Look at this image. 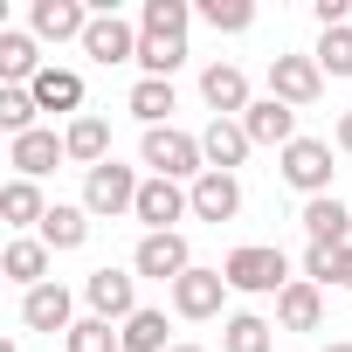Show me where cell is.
I'll use <instances>...</instances> for the list:
<instances>
[{"mask_svg": "<svg viewBox=\"0 0 352 352\" xmlns=\"http://www.w3.org/2000/svg\"><path fill=\"white\" fill-rule=\"evenodd\" d=\"M221 276H228V290H256V297H283L297 276H290V256L283 249H270V242H249V249H235L228 263H221Z\"/></svg>", "mask_w": 352, "mask_h": 352, "instance_id": "cell-1", "label": "cell"}, {"mask_svg": "<svg viewBox=\"0 0 352 352\" xmlns=\"http://www.w3.org/2000/svg\"><path fill=\"white\" fill-rule=\"evenodd\" d=\"M145 166H152V180H201L208 152H201V138L159 124V131H145Z\"/></svg>", "mask_w": 352, "mask_h": 352, "instance_id": "cell-2", "label": "cell"}, {"mask_svg": "<svg viewBox=\"0 0 352 352\" xmlns=\"http://www.w3.org/2000/svg\"><path fill=\"white\" fill-rule=\"evenodd\" d=\"M138 187H145V180H138L131 166L104 159L90 180H83V208H90V214H131V208H138Z\"/></svg>", "mask_w": 352, "mask_h": 352, "instance_id": "cell-3", "label": "cell"}, {"mask_svg": "<svg viewBox=\"0 0 352 352\" xmlns=\"http://www.w3.org/2000/svg\"><path fill=\"white\" fill-rule=\"evenodd\" d=\"M270 97L290 104V111L318 104V97H324V69H318V56H276V63H270Z\"/></svg>", "mask_w": 352, "mask_h": 352, "instance_id": "cell-4", "label": "cell"}, {"mask_svg": "<svg viewBox=\"0 0 352 352\" xmlns=\"http://www.w3.org/2000/svg\"><path fill=\"white\" fill-rule=\"evenodd\" d=\"M131 283H138V276H124V270H90V276H83V304H90V318H104V324H124L131 311H145Z\"/></svg>", "mask_w": 352, "mask_h": 352, "instance_id": "cell-5", "label": "cell"}, {"mask_svg": "<svg viewBox=\"0 0 352 352\" xmlns=\"http://www.w3.org/2000/svg\"><path fill=\"white\" fill-rule=\"evenodd\" d=\"M131 270H138V276H159V283H180V276L194 270V249H187L180 228H173V235H145L138 256H131Z\"/></svg>", "mask_w": 352, "mask_h": 352, "instance_id": "cell-6", "label": "cell"}, {"mask_svg": "<svg viewBox=\"0 0 352 352\" xmlns=\"http://www.w3.org/2000/svg\"><path fill=\"white\" fill-rule=\"evenodd\" d=\"M283 180L297 187V194H324L331 187V145L324 138H297V145H283Z\"/></svg>", "mask_w": 352, "mask_h": 352, "instance_id": "cell-7", "label": "cell"}, {"mask_svg": "<svg viewBox=\"0 0 352 352\" xmlns=\"http://www.w3.org/2000/svg\"><path fill=\"white\" fill-rule=\"evenodd\" d=\"M152 235H173V221H180V214H194V194L180 187V180H145L138 187V208H131Z\"/></svg>", "mask_w": 352, "mask_h": 352, "instance_id": "cell-8", "label": "cell"}, {"mask_svg": "<svg viewBox=\"0 0 352 352\" xmlns=\"http://www.w3.org/2000/svg\"><path fill=\"white\" fill-rule=\"evenodd\" d=\"M83 56H90V63H104V69H111V63H138V28H131V21H118V14L104 8V14L90 21V35H83Z\"/></svg>", "mask_w": 352, "mask_h": 352, "instance_id": "cell-9", "label": "cell"}, {"mask_svg": "<svg viewBox=\"0 0 352 352\" xmlns=\"http://www.w3.org/2000/svg\"><path fill=\"white\" fill-rule=\"evenodd\" d=\"M63 159H69V145H63L56 131H42V124H35L28 138H8V166L21 173V180H42V173H56Z\"/></svg>", "mask_w": 352, "mask_h": 352, "instance_id": "cell-10", "label": "cell"}, {"mask_svg": "<svg viewBox=\"0 0 352 352\" xmlns=\"http://www.w3.org/2000/svg\"><path fill=\"white\" fill-rule=\"evenodd\" d=\"M221 297H228V276L221 270H187L180 283H173V311H180V318H214Z\"/></svg>", "mask_w": 352, "mask_h": 352, "instance_id": "cell-11", "label": "cell"}, {"mask_svg": "<svg viewBox=\"0 0 352 352\" xmlns=\"http://www.w3.org/2000/svg\"><path fill=\"white\" fill-rule=\"evenodd\" d=\"M69 311H76V297H69L63 283H35V290L21 297V324H28V331H69V324H76Z\"/></svg>", "mask_w": 352, "mask_h": 352, "instance_id": "cell-12", "label": "cell"}, {"mask_svg": "<svg viewBox=\"0 0 352 352\" xmlns=\"http://www.w3.org/2000/svg\"><path fill=\"white\" fill-rule=\"evenodd\" d=\"M28 21H35V42H69V35L83 42L97 14L76 8V0H35V14H28Z\"/></svg>", "mask_w": 352, "mask_h": 352, "instance_id": "cell-13", "label": "cell"}, {"mask_svg": "<svg viewBox=\"0 0 352 352\" xmlns=\"http://www.w3.org/2000/svg\"><path fill=\"white\" fill-rule=\"evenodd\" d=\"M242 131H249V145H297V111L263 97V104L242 111Z\"/></svg>", "mask_w": 352, "mask_h": 352, "instance_id": "cell-14", "label": "cell"}, {"mask_svg": "<svg viewBox=\"0 0 352 352\" xmlns=\"http://www.w3.org/2000/svg\"><path fill=\"white\" fill-rule=\"evenodd\" d=\"M187 63V35H173V28H138V69L173 83V69Z\"/></svg>", "mask_w": 352, "mask_h": 352, "instance_id": "cell-15", "label": "cell"}, {"mask_svg": "<svg viewBox=\"0 0 352 352\" xmlns=\"http://www.w3.org/2000/svg\"><path fill=\"white\" fill-rule=\"evenodd\" d=\"M187 194H194V214H201V221H235V214H242V187H235V173H201Z\"/></svg>", "mask_w": 352, "mask_h": 352, "instance_id": "cell-16", "label": "cell"}, {"mask_svg": "<svg viewBox=\"0 0 352 352\" xmlns=\"http://www.w3.org/2000/svg\"><path fill=\"white\" fill-rule=\"evenodd\" d=\"M201 152H208V173H235V166L249 159V131H242V118H214V124L201 131Z\"/></svg>", "mask_w": 352, "mask_h": 352, "instance_id": "cell-17", "label": "cell"}, {"mask_svg": "<svg viewBox=\"0 0 352 352\" xmlns=\"http://www.w3.org/2000/svg\"><path fill=\"white\" fill-rule=\"evenodd\" d=\"M49 256H56V249H49L42 235H14L8 256H0V270H8L21 290H35V283H49Z\"/></svg>", "mask_w": 352, "mask_h": 352, "instance_id": "cell-18", "label": "cell"}, {"mask_svg": "<svg viewBox=\"0 0 352 352\" xmlns=\"http://www.w3.org/2000/svg\"><path fill=\"white\" fill-rule=\"evenodd\" d=\"M201 97L214 104V118H235V111H249V76H242L235 63H214V69L201 76Z\"/></svg>", "mask_w": 352, "mask_h": 352, "instance_id": "cell-19", "label": "cell"}, {"mask_svg": "<svg viewBox=\"0 0 352 352\" xmlns=\"http://www.w3.org/2000/svg\"><path fill=\"white\" fill-rule=\"evenodd\" d=\"M304 228H311V242H324V249H345V235H352V214H345V201H338V194H318V201H304Z\"/></svg>", "mask_w": 352, "mask_h": 352, "instance_id": "cell-20", "label": "cell"}, {"mask_svg": "<svg viewBox=\"0 0 352 352\" xmlns=\"http://www.w3.org/2000/svg\"><path fill=\"white\" fill-rule=\"evenodd\" d=\"M0 76H8V90H28V83L42 76L35 35H14V28H0Z\"/></svg>", "mask_w": 352, "mask_h": 352, "instance_id": "cell-21", "label": "cell"}, {"mask_svg": "<svg viewBox=\"0 0 352 352\" xmlns=\"http://www.w3.org/2000/svg\"><path fill=\"white\" fill-rule=\"evenodd\" d=\"M0 214H8V228H42L49 221V201L35 180H8L0 187Z\"/></svg>", "mask_w": 352, "mask_h": 352, "instance_id": "cell-22", "label": "cell"}, {"mask_svg": "<svg viewBox=\"0 0 352 352\" xmlns=\"http://www.w3.org/2000/svg\"><path fill=\"white\" fill-rule=\"evenodd\" d=\"M276 318H283V331H318V318H324V297H318V283H290L283 297H276Z\"/></svg>", "mask_w": 352, "mask_h": 352, "instance_id": "cell-23", "label": "cell"}, {"mask_svg": "<svg viewBox=\"0 0 352 352\" xmlns=\"http://www.w3.org/2000/svg\"><path fill=\"white\" fill-rule=\"evenodd\" d=\"M28 90H35L42 111H76V104H83V76H76V69H56V63H49Z\"/></svg>", "mask_w": 352, "mask_h": 352, "instance_id": "cell-24", "label": "cell"}, {"mask_svg": "<svg viewBox=\"0 0 352 352\" xmlns=\"http://www.w3.org/2000/svg\"><path fill=\"white\" fill-rule=\"evenodd\" d=\"M63 145H69V159H83V166L97 173V166L111 159V124H104V118H76V124L63 131Z\"/></svg>", "mask_w": 352, "mask_h": 352, "instance_id": "cell-25", "label": "cell"}, {"mask_svg": "<svg viewBox=\"0 0 352 352\" xmlns=\"http://www.w3.org/2000/svg\"><path fill=\"white\" fill-rule=\"evenodd\" d=\"M131 118H138L145 131H159V124L173 118V83H159V76H138V83H131Z\"/></svg>", "mask_w": 352, "mask_h": 352, "instance_id": "cell-26", "label": "cell"}, {"mask_svg": "<svg viewBox=\"0 0 352 352\" xmlns=\"http://www.w3.org/2000/svg\"><path fill=\"white\" fill-rule=\"evenodd\" d=\"M42 242L49 249H83L90 242V208H49V221H42Z\"/></svg>", "mask_w": 352, "mask_h": 352, "instance_id": "cell-27", "label": "cell"}, {"mask_svg": "<svg viewBox=\"0 0 352 352\" xmlns=\"http://www.w3.org/2000/svg\"><path fill=\"white\" fill-rule=\"evenodd\" d=\"M118 338H124V352H173L166 345V311H131L118 324Z\"/></svg>", "mask_w": 352, "mask_h": 352, "instance_id": "cell-28", "label": "cell"}, {"mask_svg": "<svg viewBox=\"0 0 352 352\" xmlns=\"http://www.w3.org/2000/svg\"><path fill=\"white\" fill-rule=\"evenodd\" d=\"M221 352H270V324H263L256 311H235V318L221 324Z\"/></svg>", "mask_w": 352, "mask_h": 352, "instance_id": "cell-29", "label": "cell"}, {"mask_svg": "<svg viewBox=\"0 0 352 352\" xmlns=\"http://www.w3.org/2000/svg\"><path fill=\"white\" fill-rule=\"evenodd\" d=\"M63 352H124V338H118V324H104V318H76L69 338H63Z\"/></svg>", "mask_w": 352, "mask_h": 352, "instance_id": "cell-30", "label": "cell"}, {"mask_svg": "<svg viewBox=\"0 0 352 352\" xmlns=\"http://www.w3.org/2000/svg\"><path fill=\"white\" fill-rule=\"evenodd\" d=\"M35 90H0V131H8V138H28L35 131Z\"/></svg>", "mask_w": 352, "mask_h": 352, "instance_id": "cell-31", "label": "cell"}, {"mask_svg": "<svg viewBox=\"0 0 352 352\" xmlns=\"http://www.w3.org/2000/svg\"><path fill=\"white\" fill-rule=\"evenodd\" d=\"M201 21H208L214 35H242V28L256 21V8H249V0H201Z\"/></svg>", "mask_w": 352, "mask_h": 352, "instance_id": "cell-32", "label": "cell"}, {"mask_svg": "<svg viewBox=\"0 0 352 352\" xmlns=\"http://www.w3.org/2000/svg\"><path fill=\"white\" fill-rule=\"evenodd\" d=\"M318 69L324 76H352V28H324L318 35Z\"/></svg>", "mask_w": 352, "mask_h": 352, "instance_id": "cell-33", "label": "cell"}, {"mask_svg": "<svg viewBox=\"0 0 352 352\" xmlns=\"http://www.w3.org/2000/svg\"><path fill=\"white\" fill-rule=\"evenodd\" d=\"M187 0H145V14H138V28H173V35H187Z\"/></svg>", "mask_w": 352, "mask_h": 352, "instance_id": "cell-34", "label": "cell"}, {"mask_svg": "<svg viewBox=\"0 0 352 352\" xmlns=\"http://www.w3.org/2000/svg\"><path fill=\"white\" fill-rule=\"evenodd\" d=\"M338 256H345V249L311 242V249H304V283H318V290H324V283H338Z\"/></svg>", "mask_w": 352, "mask_h": 352, "instance_id": "cell-35", "label": "cell"}, {"mask_svg": "<svg viewBox=\"0 0 352 352\" xmlns=\"http://www.w3.org/2000/svg\"><path fill=\"white\" fill-rule=\"evenodd\" d=\"M345 14H352V8H345V0H318V21H324V28H352Z\"/></svg>", "mask_w": 352, "mask_h": 352, "instance_id": "cell-36", "label": "cell"}, {"mask_svg": "<svg viewBox=\"0 0 352 352\" xmlns=\"http://www.w3.org/2000/svg\"><path fill=\"white\" fill-rule=\"evenodd\" d=\"M338 290H352V242H345V256H338Z\"/></svg>", "mask_w": 352, "mask_h": 352, "instance_id": "cell-37", "label": "cell"}, {"mask_svg": "<svg viewBox=\"0 0 352 352\" xmlns=\"http://www.w3.org/2000/svg\"><path fill=\"white\" fill-rule=\"evenodd\" d=\"M338 152H352V111L338 118Z\"/></svg>", "mask_w": 352, "mask_h": 352, "instance_id": "cell-38", "label": "cell"}, {"mask_svg": "<svg viewBox=\"0 0 352 352\" xmlns=\"http://www.w3.org/2000/svg\"><path fill=\"white\" fill-rule=\"evenodd\" d=\"M324 352H352V338H331V345H324Z\"/></svg>", "mask_w": 352, "mask_h": 352, "instance_id": "cell-39", "label": "cell"}, {"mask_svg": "<svg viewBox=\"0 0 352 352\" xmlns=\"http://www.w3.org/2000/svg\"><path fill=\"white\" fill-rule=\"evenodd\" d=\"M173 352H208V345H173Z\"/></svg>", "mask_w": 352, "mask_h": 352, "instance_id": "cell-40", "label": "cell"}, {"mask_svg": "<svg viewBox=\"0 0 352 352\" xmlns=\"http://www.w3.org/2000/svg\"><path fill=\"white\" fill-rule=\"evenodd\" d=\"M0 352H21V345H0Z\"/></svg>", "mask_w": 352, "mask_h": 352, "instance_id": "cell-41", "label": "cell"}]
</instances>
